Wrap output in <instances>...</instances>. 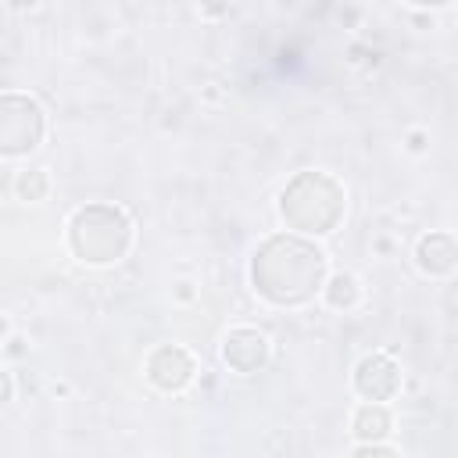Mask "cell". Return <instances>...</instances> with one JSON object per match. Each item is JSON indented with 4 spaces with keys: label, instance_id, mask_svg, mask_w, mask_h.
Here are the masks:
<instances>
[{
    "label": "cell",
    "instance_id": "2",
    "mask_svg": "<svg viewBox=\"0 0 458 458\" xmlns=\"http://www.w3.org/2000/svg\"><path fill=\"white\" fill-rule=\"evenodd\" d=\"M68 247L86 265H114L132 247V222L114 204H86L68 222Z\"/></svg>",
    "mask_w": 458,
    "mask_h": 458
},
{
    "label": "cell",
    "instance_id": "14",
    "mask_svg": "<svg viewBox=\"0 0 458 458\" xmlns=\"http://www.w3.org/2000/svg\"><path fill=\"white\" fill-rule=\"evenodd\" d=\"M426 140H429L426 129H411V132L404 136V147H408L411 154H422V150H426Z\"/></svg>",
    "mask_w": 458,
    "mask_h": 458
},
{
    "label": "cell",
    "instance_id": "16",
    "mask_svg": "<svg viewBox=\"0 0 458 458\" xmlns=\"http://www.w3.org/2000/svg\"><path fill=\"white\" fill-rule=\"evenodd\" d=\"M0 336H11V322L0 315Z\"/></svg>",
    "mask_w": 458,
    "mask_h": 458
},
{
    "label": "cell",
    "instance_id": "12",
    "mask_svg": "<svg viewBox=\"0 0 458 458\" xmlns=\"http://www.w3.org/2000/svg\"><path fill=\"white\" fill-rule=\"evenodd\" d=\"M347 458H401V451H394L386 444H358Z\"/></svg>",
    "mask_w": 458,
    "mask_h": 458
},
{
    "label": "cell",
    "instance_id": "8",
    "mask_svg": "<svg viewBox=\"0 0 458 458\" xmlns=\"http://www.w3.org/2000/svg\"><path fill=\"white\" fill-rule=\"evenodd\" d=\"M415 265H419V272L429 276V279H451V276H454V265H458L454 236L444 233V229L419 236V243H415Z\"/></svg>",
    "mask_w": 458,
    "mask_h": 458
},
{
    "label": "cell",
    "instance_id": "13",
    "mask_svg": "<svg viewBox=\"0 0 458 458\" xmlns=\"http://www.w3.org/2000/svg\"><path fill=\"white\" fill-rule=\"evenodd\" d=\"M14 401V376L7 369H0V408H7Z\"/></svg>",
    "mask_w": 458,
    "mask_h": 458
},
{
    "label": "cell",
    "instance_id": "1",
    "mask_svg": "<svg viewBox=\"0 0 458 458\" xmlns=\"http://www.w3.org/2000/svg\"><path fill=\"white\" fill-rule=\"evenodd\" d=\"M250 283L268 304L297 308L322 290L326 254L301 236H272L261 243V250H254Z\"/></svg>",
    "mask_w": 458,
    "mask_h": 458
},
{
    "label": "cell",
    "instance_id": "10",
    "mask_svg": "<svg viewBox=\"0 0 458 458\" xmlns=\"http://www.w3.org/2000/svg\"><path fill=\"white\" fill-rule=\"evenodd\" d=\"M318 297L333 311H351L361 304V279L354 272H333V276H326Z\"/></svg>",
    "mask_w": 458,
    "mask_h": 458
},
{
    "label": "cell",
    "instance_id": "11",
    "mask_svg": "<svg viewBox=\"0 0 458 458\" xmlns=\"http://www.w3.org/2000/svg\"><path fill=\"white\" fill-rule=\"evenodd\" d=\"M50 175H47V168H25V172H18L14 175V197L18 200H29V204H39V200H47L50 197Z\"/></svg>",
    "mask_w": 458,
    "mask_h": 458
},
{
    "label": "cell",
    "instance_id": "5",
    "mask_svg": "<svg viewBox=\"0 0 458 458\" xmlns=\"http://www.w3.org/2000/svg\"><path fill=\"white\" fill-rule=\"evenodd\" d=\"M351 386L361 401H372V404H386L401 394V365L394 361L390 351H372V354H361L354 372H351Z\"/></svg>",
    "mask_w": 458,
    "mask_h": 458
},
{
    "label": "cell",
    "instance_id": "15",
    "mask_svg": "<svg viewBox=\"0 0 458 458\" xmlns=\"http://www.w3.org/2000/svg\"><path fill=\"white\" fill-rule=\"evenodd\" d=\"M172 297H175V301H193V297H197V286H193L190 279H179L175 290H172Z\"/></svg>",
    "mask_w": 458,
    "mask_h": 458
},
{
    "label": "cell",
    "instance_id": "9",
    "mask_svg": "<svg viewBox=\"0 0 458 458\" xmlns=\"http://www.w3.org/2000/svg\"><path fill=\"white\" fill-rule=\"evenodd\" d=\"M351 433L358 444H383L390 433H394V415H390V404H372V401H361L351 415Z\"/></svg>",
    "mask_w": 458,
    "mask_h": 458
},
{
    "label": "cell",
    "instance_id": "4",
    "mask_svg": "<svg viewBox=\"0 0 458 458\" xmlns=\"http://www.w3.org/2000/svg\"><path fill=\"white\" fill-rule=\"evenodd\" d=\"M47 136L43 107L25 93H0V154L21 157L32 154Z\"/></svg>",
    "mask_w": 458,
    "mask_h": 458
},
{
    "label": "cell",
    "instance_id": "7",
    "mask_svg": "<svg viewBox=\"0 0 458 458\" xmlns=\"http://www.w3.org/2000/svg\"><path fill=\"white\" fill-rule=\"evenodd\" d=\"M268 358H272V340L254 326H236L222 336V361L236 376L261 372L268 365Z\"/></svg>",
    "mask_w": 458,
    "mask_h": 458
},
{
    "label": "cell",
    "instance_id": "3",
    "mask_svg": "<svg viewBox=\"0 0 458 458\" xmlns=\"http://www.w3.org/2000/svg\"><path fill=\"white\" fill-rule=\"evenodd\" d=\"M315 208V236L336 229L347 211V190L326 172H304L279 193V218L290 222L297 233H308V218Z\"/></svg>",
    "mask_w": 458,
    "mask_h": 458
},
{
    "label": "cell",
    "instance_id": "6",
    "mask_svg": "<svg viewBox=\"0 0 458 458\" xmlns=\"http://www.w3.org/2000/svg\"><path fill=\"white\" fill-rule=\"evenodd\" d=\"M143 376L150 386H157L161 394H182L193 379H197V361L186 347L179 344H161L147 354L143 361Z\"/></svg>",
    "mask_w": 458,
    "mask_h": 458
}]
</instances>
